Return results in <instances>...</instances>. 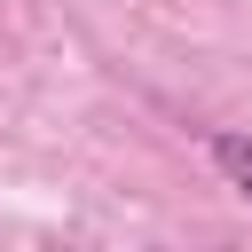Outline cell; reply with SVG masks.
Here are the masks:
<instances>
[{
  "label": "cell",
  "mask_w": 252,
  "mask_h": 252,
  "mask_svg": "<svg viewBox=\"0 0 252 252\" xmlns=\"http://www.w3.org/2000/svg\"><path fill=\"white\" fill-rule=\"evenodd\" d=\"M205 150H213V165H220V181H228V189H236V197L252 205V134H213Z\"/></svg>",
  "instance_id": "1"
}]
</instances>
